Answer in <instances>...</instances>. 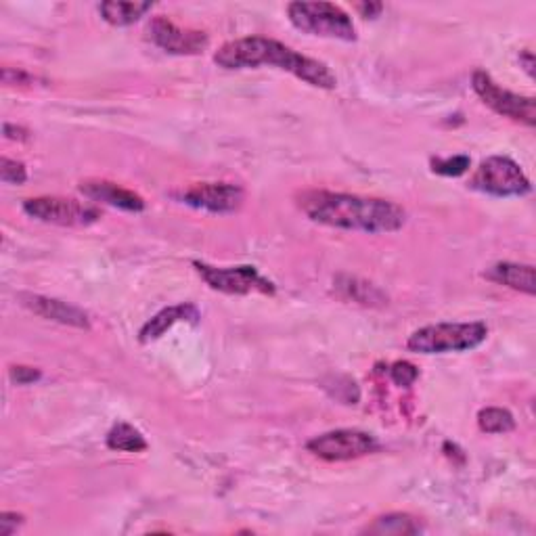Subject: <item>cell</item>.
Masks as SVG:
<instances>
[{
  "label": "cell",
  "mask_w": 536,
  "mask_h": 536,
  "mask_svg": "<svg viewBox=\"0 0 536 536\" xmlns=\"http://www.w3.org/2000/svg\"><path fill=\"white\" fill-rule=\"evenodd\" d=\"M298 208L317 225L369 235L396 233L407 225V210L382 197L310 189L298 197Z\"/></svg>",
  "instance_id": "1"
},
{
  "label": "cell",
  "mask_w": 536,
  "mask_h": 536,
  "mask_svg": "<svg viewBox=\"0 0 536 536\" xmlns=\"http://www.w3.org/2000/svg\"><path fill=\"white\" fill-rule=\"evenodd\" d=\"M214 63L222 70H254L260 65H273L310 86L323 88V91L338 86V78L333 76L327 63L306 57L287 44L266 36H245L222 44L214 53Z\"/></svg>",
  "instance_id": "2"
},
{
  "label": "cell",
  "mask_w": 536,
  "mask_h": 536,
  "mask_svg": "<svg viewBox=\"0 0 536 536\" xmlns=\"http://www.w3.org/2000/svg\"><path fill=\"white\" fill-rule=\"evenodd\" d=\"M488 327L482 321L472 323H436L413 331L407 348L417 354H449L467 352L484 344Z\"/></svg>",
  "instance_id": "3"
},
{
  "label": "cell",
  "mask_w": 536,
  "mask_h": 536,
  "mask_svg": "<svg viewBox=\"0 0 536 536\" xmlns=\"http://www.w3.org/2000/svg\"><path fill=\"white\" fill-rule=\"evenodd\" d=\"M287 17L304 34L344 42L356 40L352 17L333 3H289Z\"/></svg>",
  "instance_id": "4"
},
{
  "label": "cell",
  "mask_w": 536,
  "mask_h": 536,
  "mask_svg": "<svg viewBox=\"0 0 536 536\" xmlns=\"http://www.w3.org/2000/svg\"><path fill=\"white\" fill-rule=\"evenodd\" d=\"M195 273L204 279V283L220 294L229 296H248V294H264L273 296L277 292V287L271 279H266L260 275V271L252 264L243 266H227L218 268L206 262L193 260Z\"/></svg>",
  "instance_id": "5"
},
{
  "label": "cell",
  "mask_w": 536,
  "mask_h": 536,
  "mask_svg": "<svg viewBox=\"0 0 536 536\" xmlns=\"http://www.w3.org/2000/svg\"><path fill=\"white\" fill-rule=\"evenodd\" d=\"M469 187L493 197H522L532 191L520 164L505 155H493L484 160L469 181Z\"/></svg>",
  "instance_id": "6"
},
{
  "label": "cell",
  "mask_w": 536,
  "mask_h": 536,
  "mask_svg": "<svg viewBox=\"0 0 536 536\" xmlns=\"http://www.w3.org/2000/svg\"><path fill=\"white\" fill-rule=\"evenodd\" d=\"M24 212L47 225L59 227H88L95 225L101 218V210L93 204H84V201L70 199V197H55V195H42L24 201Z\"/></svg>",
  "instance_id": "7"
},
{
  "label": "cell",
  "mask_w": 536,
  "mask_h": 536,
  "mask_svg": "<svg viewBox=\"0 0 536 536\" xmlns=\"http://www.w3.org/2000/svg\"><path fill=\"white\" fill-rule=\"evenodd\" d=\"M472 88L484 101V105L493 109L495 114L509 118L513 122L526 124L530 128L536 124V101L532 97L507 91V88L499 86L488 72L476 70L472 76Z\"/></svg>",
  "instance_id": "8"
},
{
  "label": "cell",
  "mask_w": 536,
  "mask_h": 536,
  "mask_svg": "<svg viewBox=\"0 0 536 536\" xmlns=\"http://www.w3.org/2000/svg\"><path fill=\"white\" fill-rule=\"evenodd\" d=\"M379 449V442L373 434L363 430H331L321 436H315L306 442V451L315 457L338 463V461H352L365 455H371Z\"/></svg>",
  "instance_id": "9"
},
{
  "label": "cell",
  "mask_w": 536,
  "mask_h": 536,
  "mask_svg": "<svg viewBox=\"0 0 536 536\" xmlns=\"http://www.w3.org/2000/svg\"><path fill=\"white\" fill-rule=\"evenodd\" d=\"M174 197L195 210L210 214H233L243 206L245 191L235 183H197L183 191H176Z\"/></svg>",
  "instance_id": "10"
},
{
  "label": "cell",
  "mask_w": 536,
  "mask_h": 536,
  "mask_svg": "<svg viewBox=\"0 0 536 536\" xmlns=\"http://www.w3.org/2000/svg\"><path fill=\"white\" fill-rule=\"evenodd\" d=\"M149 38L170 55H199L208 49L210 38L206 32L178 28L168 17H155L149 24Z\"/></svg>",
  "instance_id": "11"
},
{
  "label": "cell",
  "mask_w": 536,
  "mask_h": 536,
  "mask_svg": "<svg viewBox=\"0 0 536 536\" xmlns=\"http://www.w3.org/2000/svg\"><path fill=\"white\" fill-rule=\"evenodd\" d=\"M19 304L26 306L30 312H34V315L47 321L70 325L76 329H91V319H88L86 312L63 300L40 296V294H19Z\"/></svg>",
  "instance_id": "12"
},
{
  "label": "cell",
  "mask_w": 536,
  "mask_h": 536,
  "mask_svg": "<svg viewBox=\"0 0 536 536\" xmlns=\"http://www.w3.org/2000/svg\"><path fill=\"white\" fill-rule=\"evenodd\" d=\"M78 189L84 197L97 201V204H105V206L118 208L124 212L139 214L147 208L145 199L139 193H134L118 183L103 181V178H88V181L80 183Z\"/></svg>",
  "instance_id": "13"
},
{
  "label": "cell",
  "mask_w": 536,
  "mask_h": 536,
  "mask_svg": "<svg viewBox=\"0 0 536 536\" xmlns=\"http://www.w3.org/2000/svg\"><path fill=\"white\" fill-rule=\"evenodd\" d=\"M199 308L191 302H183V304H174L168 308H162L158 315H153L139 331V340L143 344L160 340L162 335L172 329L178 323H191L197 325L199 323Z\"/></svg>",
  "instance_id": "14"
},
{
  "label": "cell",
  "mask_w": 536,
  "mask_h": 536,
  "mask_svg": "<svg viewBox=\"0 0 536 536\" xmlns=\"http://www.w3.org/2000/svg\"><path fill=\"white\" fill-rule=\"evenodd\" d=\"M484 277L493 283L516 289L526 296H534V266L520 262H497L484 271Z\"/></svg>",
  "instance_id": "15"
},
{
  "label": "cell",
  "mask_w": 536,
  "mask_h": 536,
  "mask_svg": "<svg viewBox=\"0 0 536 536\" xmlns=\"http://www.w3.org/2000/svg\"><path fill=\"white\" fill-rule=\"evenodd\" d=\"M335 287L340 289L342 298L352 300L356 304H363V306H384V304H388V296L382 292V289H379L373 283H369V281H363V279L340 275L338 279H335Z\"/></svg>",
  "instance_id": "16"
},
{
  "label": "cell",
  "mask_w": 536,
  "mask_h": 536,
  "mask_svg": "<svg viewBox=\"0 0 536 536\" xmlns=\"http://www.w3.org/2000/svg\"><path fill=\"white\" fill-rule=\"evenodd\" d=\"M363 532L377 536H411L423 532V524L411 513H386L375 518Z\"/></svg>",
  "instance_id": "17"
},
{
  "label": "cell",
  "mask_w": 536,
  "mask_h": 536,
  "mask_svg": "<svg viewBox=\"0 0 536 536\" xmlns=\"http://www.w3.org/2000/svg\"><path fill=\"white\" fill-rule=\"evenodd\" d=\"M153 9L151 3H122V0H107L99 5L101 17L107 24L116 28H126L137 24L141 17H145Z\"/></svg>",
  "instance_id": "18"
},
{
  "label": "cell",
  "mask_w": 536,
  "mask_h": 536,
  "mask_svg": "<svg viewBox=\"0 0 536 536\" xmlns=\"http://www.w3.org/2000/svg\"><path fill=\"white\" fill-rule=\"evenodd\" d=\"M105 442L107 449L118 453H143L147 449L145 436L126 421L116 423V426L107 432Z\"/></svg>",
  "instance_id": "19"
},
{
  "label": "cell",
  "mask_w": 536,
  "mask_h": 536,
  "mask_svg": "<svg viewBox=\"0 0 536 536\" xmlns=\"http://www.w3.org/2000/svg\"><path fill=\"white\" fill-rule=\"evenodd\" d=\"M478 428L486 434H507L516 430V419L501 407H486L478 413Z\"/></svg>",
  "instance_id": "20"
},
{
  "label": "cell",
  "mask_w": 536,
  "mask_h": 536,
  "mask_svg": "<svg viewBox=\"0 0 536 536\" xmlns=\"http://www.w3.org/2000/svg\"><path fill=\"white\" fill-rule=\"evenodd\" d=\"M430 166H432L434 174L455 178V176H461L469 170V166H472V160H469V155H453V158H434L430 162Z\"/></svg>",
  "instance_id": "21"
},
{
  "label": "cell",
  "mask_w": 536,
  "mask_h": 536,
  "mask_svg": "<svg viewBox=\"0 0 536 536\" xmlns=\"http://www.w3.org/2000/svg\"><path fill=\"white\" fill-rule=\"evenodd\" d=\"M0 178L7 185H24L28 181V170L24 162H17L11 158L0 160Z\"/></svg>",
  "instance_id": "22"
},
{
  "label": "cell",
  "mask_w": 536,
  "mask_h": 536,
  "mask_svg": "<svg viewBox=\"0 0 536 536\" xmlns=\"http://www.w3.org/2000/svg\"><path fill=\"white\" fill-rule=\"evenodd\" d=\"M390 377H392V382L396 386H402V388H409L417 382V377H419V369L409 363V361H398L390 367Z\"/></svg>",
  "instance_id": "23"
},
{
  "label": "cell",
  "mask_w": 536,
  "mask_h": 536,
  "mask_svg": "<svg viewBox=\"0 0 536 536\" xmlns=\"http://www.w3.org/2000/svg\"><path fill=\"white\" fill-rule=\"evenodd\" d=\"M9 375H11V382L13 384H17V386H30V384L38 382V379L42 377V371L36 369V367L15 365V367H11Z\"/></svg>",
  "instance_id": "24"
},
{
  "label": "cell",
  "mask_w": 536,
  "mask_h": 536,
  "mask_svg": "<svg viewBox=\"0 0 536 536\" xmlns=\"http://www.w3.org/2000/svg\"><path fill=\"white\" fill-rule=\"evenodd\" d=\"M21 524H24V516H21V513L3 511L0 513V536H11Z\"/></svg>",
  "instance_id": "25"
},
{
  "label": "cell",
  "mask_w": 536,
  "mask_h": 536,
  "mask_svg": "<svg viewBox=\"0 0 536 536\" xmlns=\"http://www.w3.org/2000/svg\"><path fill=\"white\" fill-rule=\"evenodd\" d=\"M3 132L5 137L11 139V141H28L30 139V130L24 128V126H15V124H5L3 126Z\"/></svg>",
  "instance_id": "26"
},
{
  "label": "cell",
  "mask_w": 536,
  "mask_h": 536,
  "mask_svg": "<svg viewBox=\"0 0 536 536\" xmlns=\"http://www.w3.org/2000/svg\"><path fill=\"white\" fill-rule=\"evenodd\" d=\"M384 5L382 3H361L356 5V11H359L363 17H377L379 13H382Z\"/></svg>",
  "instance_id": "27"
},
{
  "label": "cell",
  "mask_w": 536,
  "mask_h": 536,
  "mask_svg": "<svg viewBox=\"0 0 536 536\" xmlns=\"http://www.w3.org/2000/svg\"><path fill=\"white\" fill-rule=\"evenodd\" d=\"M520 65H524V70H526V74L532 78L534 76V55H532V51H522L520 53Z\"/></svg>",
  "instance_id": "28"
}]
</instances>
